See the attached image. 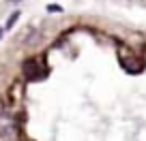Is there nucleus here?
I'll list each match as a JSON object with an SVG mask.
<instances>
[{
    "instance_id": "1",
    "label": "nucleus",
    "mask_w": 146,
    "mask_h": 141,
    "mask_svg": "<svg viewBox=\"0 0 146 141\" xmlns=\"http://www.w3.org/2000/svg\"><path fill=\"white\" fill-rule=\"evenodd\" d=\"M17 19H19V13H17V11H15V13H13V15H11V17H9V22H7V30H9V28H13Z\"/></svg>"
},
{
    "instance_id": "2",
    "label": "nucleus",
    "mask_w": 146,
    "mask_h": 141,
    "mask_svg": "<svg viewBox=\"0 0 146 141\" xmlns=\"http://www.w3.org/2000/svg\"><path fill=\"white\" fill-rule=\"evenodd\" d=\"M0 39H2V28H0Z\"/></svg>"
},
{
    "instance_id": "3",
    "label": "nucleus",
    "mask_w": 146,
    "mask_h": 141,
    "mask_svg": "<svg viewBox=\"0 0 146 141\" xmlns=\"http://www.w3.org/2000/svg\"><path fill=\"white\" fill-rule=\"evenodd\" d=\"M13 2H19V0H13Z\"/></svg>"
}]
</instances>
